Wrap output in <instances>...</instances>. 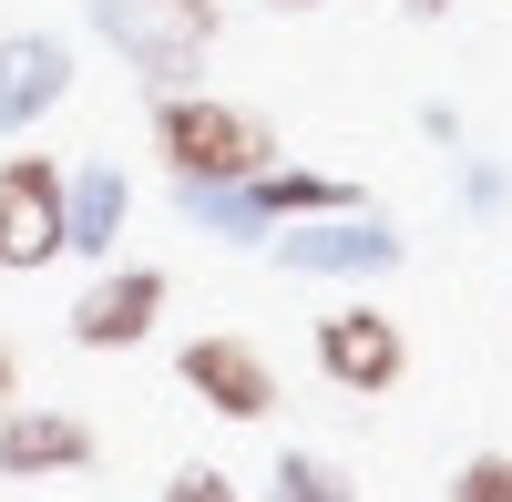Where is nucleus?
I'll use <instances>...</instances> for the list:
<instances>
[{
	"mask_svg": "<svg viewBox=\"0 0 512 502\" xmlns=\"http://www.w3.org/2000/svg\"><path fill=\"white\" fill-rule=\"evenodd\" d=\"M164 502H246V492H236V482H226L216 462H185L175 482H164Z\"/></svg>",
	"mask_w": 512,
	"mask_h": 502,
	"instance_id": "nucleus-14",
	"label": "nucleus"
},
{
	"mask_svg": "<svg viewBox=\"0 0 512 502\" xmlns=\"http://www.w3.org/2000/svg\"><path fill=\"white\" fill-rule=\"evenodd\" d=\"M62 185L72 164L52 154H0V267H52L62 257Z\"/></svg>",
	"mask_w": 512,
	"mask_h": 502,
	"instance_id": "nucleus-4",
	"label": "nucleus"
},
{
	"mask_svg": "<svg viewBox=\"0 0 512 502\" xmlns=\"http://www.w3.org/2000/svg\"><path fill=\"white\" fill-rule=\"evenodd\" d=\"M82 21H93L113 52L154 82V93H185L195 62H205V41L226 31L216 0H82Z\"/></svg>",
	"mask_w": 512,
	"mask_h": 502,
	"instance_id": "nucleus-2",
	"label": "nucleus"
},
{
	"mask_svg": "<svg viewBox=\"0 0 512 502\" xmlns=\"http://www.w3.org/2000/svg\"><path fill=\"white\" fill-rule=\"evenodd\" d=\"M267 11H318V0H267Z\"/></svg>",
	"mask_w": 512,
	"mask_h": 502,
	"instance_id": "nucleus-18",
	"label": "nucleus"
},
{
	"mask_svg": "<svg viewBox=\"0 0 512 502\" xmlns=\"http://www.w3.org/2000/svg\"><path fill=\"white\" fill-rule=\"evenodd\" d=\"M512 185H502V164H461V205H472V216H492Z\"/></svg>",
	"mask_w": 512,
	"mask_h": 502,
	"instance_id": "nucleus-15",
	"label": "nucleus"
},
{
	"mask_svg": "<svg viewBox=\"0 0 512 502\" xmlns=\"http://www.w3.org/2000/svg\"><path fill=\"white\" fill-rule=\"evenodd\" d=\"M451 502H512V451H472L451 472Z\"/></svg>",
	"mask_w": 512,
	"mask_h": 502,
	"instance_id": "nucleus-13",
	"label": "nucleus"
},
{
	"mask_svg": "<svg viewBox=\"0 0 512 502\" xmlns=\"http://www.w3.org/2000/svg\"><path fill=\"white\" fill-rule=\"evenodd\" d=\"M154 318H164V267H103L62 328H72V349H144Z\"/></svg>",
	"mask_w": 512,
	"mask_h": 502,
	"instance_id": "nucleus-7",
	"label": "nucleus"
},
{
	"mask_svg": "<svg viewBox=\"0 0 512 502\" xmlns=\"http://www.w3.org/2000/svg\"><path fill=\"white\" fill-rule=\"evenodd\" d=\"M246 205L267 216V236L277 226H308V216H359V185H338V175H308V164H267V175H246Z\"/></svg>",
	"mask_w": 512,
	"mask_h": 502,
	"instance_id": "nucleus-11",
	"label": "nucleus"
},
{
	"mask_svg": "<svg viewBox=\"0 0 512 502\" xmlns=\"http://www.w3.org/2000/svg\"><path fill=\"white\" fill-rule=\"evenodd\" d=\"M267 502H359V482L338 462H318V451H287L277 482H267Z\"/></svg>",
	"mask_w": 512,
	"mask_h": 502,
	"instance_id": "nucleus-12",
	"label": "nucleus"
},
{
	"mask_svg": "<svg viewBox=\"0 0 512 502\" xmlns=\"http://www.w3.org/2000/svg\"><path fill=\"white\" fill-rule=\"evenodd\" d=\"M93 421L82 410H41V400H11L0 410V482H52V472H93Z\"/></svg>",
	"mask_w": 512,
	"mask_h": 502,
	"instance_id": "nucleus-8",
	"label": "nucleus"
},
{
	"mask_svg": "<svg viewBox=\"0 0 512 502\" xmlns=\"http://www.w3.org/2000/svg\"><path fill=\"white\" fill-rule=\"evenodd\" d=\"M400 11H410V21H441V11H451V0H400Z\"/></svg>",
	"mask_w": 512,
	"mask_h": 502,
	"instance_id": "nucleus-17",
	"label": "nucleus"
},
{
	"mask_svg": "<svg viewBox=\"0 0 512 502\" xmlns=\"http://www.w3.org/2000/svg\"><path fill=\"white\" fill-rule=\"evenodd\" d=\"M154 154L175 185H246L277 164V134L256 123L246 103H216V93H154Z\"/></svg>",
	"mask_w": 512,
	"mask_h": 502,
	"instance_id": "nucleus-1",
	"label": "nucleus"
},
{
	"mask_svg": "<svg viewBox=\"0 0 512 502\" xmlns=\"http://www.w3.org/2000/svg\"><path fill=\"white\" fill-rule=\"evenodd\" d=\"M175 380L216 410V421H277V359L256 349V339H236V328H205V339H185L175 349Z\"/></svg>",
	"mask_w": 512,
	"mask_h": 502,
	"instance_id": "nucleus-3",
	"label": "nucleus"
},
{
	"mask_svg": "<svg viewBox=\"0 0 512 502\" xmlns=\"http://www.w3.org/2000/svg\"><path fill=\"white\" fill-rule=\"evenodd\" d=\"M123 216H134V185H123V164H72V185H62V257H113V236Z\"/></svg>",
	"mask_w": 512,
	"mask_h": 502,
	"instance_id": "nucleus-10",
	"label": "nucleus"
},
{
	"mask_svg": "<svg viewBox=\"0 0 512 502\" xmlns=\"http://www.w3.org/2000/svg\"><path fill=\"white\" fill-rule=\"evenodd\" d=\"M267 246H277V267H287V277H349V287L400 267V236L379 226L369 205H359V216H308V226H277Z\"/></svg>",
	"mask_w": 512,
	"mask_h": 502,
	"instance_id": "nucleus-6",
	"label": "nucleus"
},
{
	"mask_svg": "<svg viewBox=\"0 0 512 502\" xmlns=\"http://www.w3.org/2000/svg\"><path fill=\"white\" fill-rule=\"evenodd\" d=\"M318 369H328L349 400H379V390H400L410 339H400V318H390V308L349 298V308H328V318H318Z\"/></svg>",
	"mask_w": 512,
	"mask_h": 502,
	"instance_id": "nucleus-5",
	"label": "nucleus"
},
{
	"mask_svg": "<svg viewBox=\"0 0 512 502\" xmlns=\"http://www.w3.org/2000/svg\"><path fill=\"white\" fill-rule=\"evenodd\" d=\"M11 400H21V349L0 339V410H11Z\"/></svg>",
	"mask_w": 512,
	"mask_h": 502,
	"instance_id": "nucleus-16",
	"label": "nucleus"
},
{
	"mask_svg": "<svg viewBox=\"0 0 512 502\" xmlns=\"http://www.w3.org/2000/svg\"><path fill=\"white\" fill-rule=\"evenodd\" d=\"M72 93V41L62 31H11L0 41V134H31Z\"/></svg>",
	"mask_w": 512,
	"mask_h": 502,
	"instance_id": "nucleus-9",
	"label": "nucleus"
}]
</instances>
